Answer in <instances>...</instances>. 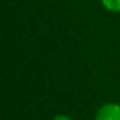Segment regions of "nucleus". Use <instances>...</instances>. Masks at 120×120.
<instances>
[{
    "mask_svg": "<svg viewBox=\"0 0 120 120\" xmlns=\"http://www.w3.org/2000/svg\"><path fill=\"white\" fill-rule=\"evenodd\" d=\"M95 120H120V105L114 102L102 105L95 114Z\"/></svg>",
    "mask_w": 120,
    "mask_h": 120,
    "instance_id": "nucleus-1",
    "label": "nucleus"
},
{
    "mask_svg": "<svg viewBox=\"0 0 120 120\" xmlns=\"http://www.w3.org/2000/svg\"><path fill=\"white\" fill-rule=\"evenodd\" d=\"M102 6L110 13H120V0H100Z\"/></svg>",
    "mask_w": 120,
    "mask_h": 120,
    "instance_id": "nucleus-2",
    "label": "nucleus"
},
{
    "mask_svg": "<svg viewBox=\"0 0 120 120\" xmlns=\"http://www.w3.org/2000/svg\"><path fill=\"white\" fill-rule=\"evenodd\" d=\"M52 120H72L68 114H56L52 117Z\"/></svg>",
    "mask_w": 120,
    "mask_h": 120,
    "instance_id": "nucleus-3",
    "label": "nucleus"
}]
</instances>
